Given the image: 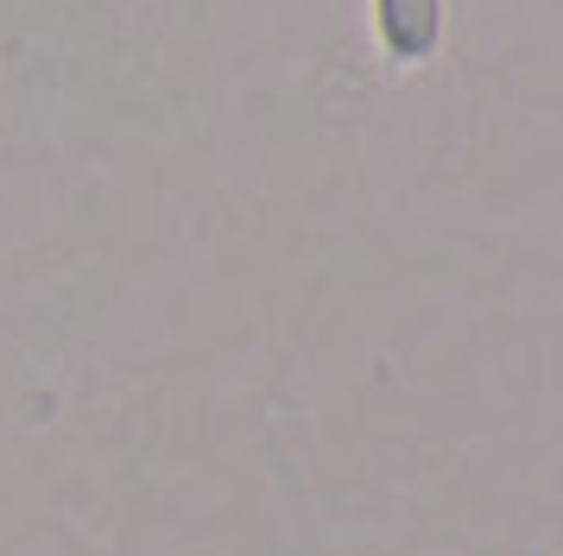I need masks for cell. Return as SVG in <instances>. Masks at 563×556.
<instances>
[{"label": "cell", "mask_w": 563, "mask_h": 556, "mask_svg": "<svg viewBox=\"0 0 563 556\" xmlns=\"http://www.w3.org/2000/svg\"><path fill=\"white\" fill-rule=\"evenodd\" d=\"M437 25H443L437 0H380V32L393 57H424L437 45Z\"/></svg>", "instance_id": "cell-1"}]
</instances>
